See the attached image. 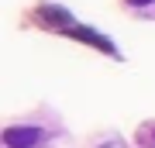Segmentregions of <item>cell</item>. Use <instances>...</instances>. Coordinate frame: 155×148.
<instances>
[{"instance_id": "obj_1", "label": "cell", "mask_w": 155, "mask_h": 148, "mask_svg": "<svg viewBox=\"0 0 155 148\" xmlns=\"http://www.w3.org/2000/svg\"><path fill=\"white\" fill-rule=\"evenodd\" d=\"M38 138H41L38 127H7L4 131V145L7 148H35Z\"/></svg>"}, {"instance_id": "obj_2", "label": "cell", "mask_w": 155, "mask_h": 148, "mask_svg": "<svg viewBox=\"0 0 155 148\" xmlns=\"http://www.w3.org/2000/svg\"><path fill=\"white\" fill-rule=\"evenodd\" d=\"M131 7H145V4H155V0H127Z\"/></svg>"}]
</instances>
